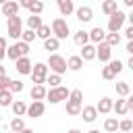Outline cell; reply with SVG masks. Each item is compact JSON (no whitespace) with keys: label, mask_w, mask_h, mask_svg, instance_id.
Masks as SVG:
<instances>
[{"label":"cell","mask_w":133,"mask_h":133,"mask_svg":"<svg viewBox=\"0 0 133 133\" xmlns=\"http://www.w3.org/2000/svg\"><path fill=\"white\" fill-rule=\"evenodd\" d=\"M31 66H33L31 60H29L27 56H23V58L17 60V66H15V69H17V73H21V75H31Z\"/></svg>","instance_id":"obj_14"},{"label":"cell","mask_w":133,"mask_h":133,"mask_svg":"<svg viewBox=\"0 0 133 133\" xmlns=\"http://www.w3.org/2000/svg\"><path fill=\"white\" fill-rule=\"evenodd\" d=\"M87 133H100V131H98V129H91V131H87Z\"/></svg>","instance_id":"obj_49"},{"label":"cell","mask_w":133,"mask_h":133,"mask_svg":"<svg viewBox=\"0 0 133 133\" xmlns=\"http://www.w3.org/2000/svg\"><path fill=\"white\" fill-rule=\"evenodd\" d=\"M69 100L71 102H83V91L81 89H73V91H69Z\"/></svg>","instance_id":"obj_37"},{"label":"cell","mask_w":133,"mask_h":133,"mask_svg":"<svg viewBox=\"0 0 133 133\" xmlns=\"http://www.w3.org/2000/svg\"><path fill=\"white\" fill-rule=\"evenodd\" d=\"M108 66L112 69V73H114V75H118V73L123 71V66H125V64H123V60H118V58H116V60H110V62H108Z\"/></svg>","instance_id":"obj_36"},{"label":"cell","mask_w":133,"mask_h":133,"mask_svg":"<svg viewBox=\"0 0 133 133\" xmlns=\"http://www.w3.org/2000/svg\"><path fill=\"white\" fill-rule=\"evenodd\" d=\"M46 87L44 85H33L31 87V91H29V96H31V100L33 102H42V100H46Z\"/></svg>","instance_id":"obj_17"},{"label":"cell","mask_w":133,"mask_h":133,"mask_svg":"<svg viewBox=\"0 0 133 133\" xmlns=\"http://www.w3.org/2000/svg\"><path fill=\"white\" fill-rule=\"evenodd\" d=\"M127 52L133 56V42H129V44H127Z\"/></svg>","instance_id":"obj_45"},{"label":"cell","mask_w":133,"mask_h":133,"mask_svg":"<svg viewBox=\"0 0 133 133\" xmlns=\"http://www.w3.org/2000/svg\"><path fill=\"white\" fill-rule=\"evenodd\" d=\"M73 42L81 48V46H85V44H89V35H87V31H83V29H79V31H75V35H73Z\"/></svg>","instance_id":"obj_22"},{"label":"cell","mask_w":133,"mask_h":133,"mask_svg":"<svg viewBox=\"0 0 133 133\" xmlns=\"http://www.w3.org/2000/svg\"><path fill=\"white\" fill-rule=\"evenodd\" d=\"M60 48V42L56 39V37H48V39H44V50H48V52H52V54H56V50Z\"/></svg>","instance_id":"obj_23"},{"label":"cell","mask_w":133,"mask_h":133,"mask_svg":"<svg viewBox=\"0 0 133 133\" xmlns=\"http://www.w3.org/2000/svg\"><path fill=\"white\" fill-rule=\"evenodd\" d=\"M110 56H112V48L108 44H98L96 46V58H100V62H110Z\"/></svg>","instance_id":"obj_8"},{"label":"cell","mask_w":133,"mask_h":133,"mask_svg":"<svg viewBox=\"0 0 133 133\" xmlns=\"http://www.w3.org/2000/svg\"><path fill=\"white\" fill-rule=\"evenodd\" d=\"M116 129H118V121H116L114 116H108V118L104 121V131H108V133H116Z\"/></svg>","instance_id":"obj_28"},{"label":"cell","mask_w":133,"mask_h":133,"mask_svg":"<svg viewBox=\"0 0 133 133\" xmlns=\"http://www.w3.org/2000/svg\"><path fill=\"white\" fill-rule=\"evenodd\" d=\"M42 25H44L42 23V17H37V15H29L27 17V29L29 31H37Z\"/></svg>","instance_id":"obj_21"},{"label":"cell","mask_w":133,"mask_h":133,"mask_svg":"<svg viewBox=\"0 0 133 133\" xmlns=\"http://www.w3.org/2000/svg\"><path fill=\"white\" fill-rule=\"evenodd\" d=\"M44 110H46L44 102H31V104L27 106V112H25V114H29L31 118H39V116L44 114Z\"/></svg>","instance_id":"obj_10"},{"label":"cell","mask_w":133,"mask_h":133,"mask_svg":"<svg viewBox=\"0 0 133 133\" xmlns=\"http://www.w3.org/2000/svg\"><path fill=\"white\" fill-rule=\"evenodd\" d=\"M96 112H98V114H108V112H112V100L104 96V98L96 104Z\"/></svg>","instance_id":"obj_15"},{"label":"cell","mask_w":133,"mask_h":133,"mask_svg":"<svg viewBox=\"0 0 133 133\" xmlns=\"http://www.w3.org/2000/svg\"><path fill=\"white\" fill-rule=\"evenodd\" d=\"M81 118L85 123H94L98 118V112H96V106H83L81 108Z\"/></svg>","instance_id":"obj_18"},{"label":"cell","mask_w":133,"mask_h":133,"mask_svg":"<svg viewBox=\"0 0 133 133\" xmlns=\"http://www.w3.org/2000/svg\"><path fill=\"white\" fill-rule=\"evenodd\" d=\"M81 66H83V60L79 58V54L69 56V60H66V69H71V71H79Z\"/></svg>","instance_id":"obj_24"},{"label":"cell","mask_w":133,"mask_h":133,"mask_svg":"<svg viewBox=\"0 0 133 133\" xmlns=\"http://www.w3.org/2000/svg\"><path fill=\"white\" fill-rule=\"evenodd\" d=\"M8 85H10V79L8 77H0V89L2 91H8Z\"/></svg>","instance_id":"obj_43"},{"label":"cell","mask_w":133,"mask_h":133,"mask_svg":"<svg viewBox=\"0 0 133 133\" xmlns=\"http://www.w3.org/2000/svg\"><path fill=\"white\" fill-rule=\"evenodd\" d=\"M33 39H35V31H29V29H25V31L21 33V39H19V42H23V44H27V46H29Z\"/></svg>","instance_id":"obj_33"},{"label":"cell","mask_w":133,"mask_h":133,"mask_svg":"<svg viewBox=\"0 0 133 133\" xmlns=\"http://www.w3.org/2000/svg\"><path fill=\"white\" fill-rule=\"evenodd\" d=\"M50 29H52V37H56L58 42H60V39H66V35L71 33V29H69V23H66L62 17H56V19L52 21Z\"/></svg>","instance_id":"obj_2"},{"label":"cell","mask_w":133,"mask_h":133,"mask_svg":"<svg viewBox=\"0 0 133 133\" xmlns=\"http://www.w3.org/2000/svg\"><path fill=\"white\" fill-rule=\"evenodd\" d=\"M81 104L79 102H71V100H66V114H71V116H77V114H81Z\"/></svg>","instance_id":"obj_25"},{"label":"cell","mask_w":133,"mask_h":133,"mask_svg":"<svg viewBox=\"0 0 133 133\" xmlns=\"http://www.w3.org/2000/svg\"><path fill=\"white\" fill-rule=\"evenodd\" d=\"M48 71H52L54 75H64L66 73V58H62L60 54H50V58H48Z\"/></svg>","instance_id":"obj_3"},{"label":"cell","mask_w":133,"mask_h":133,"mask_svg":"<svg viewBox=\"0 0 133 133\" xmlns=\"http://www.w3.org/2000/svg\"><path fill=\"white\" fill-rule=\"evenodd\" d=\"M46 77H48V66L44 62H35L31 66V81L35 85H44L46 83Z\"/></svg>","instance_id":"obj_5"},{"label":"cell","mask_w":133,"mask_h":133,"mask_svg":"<svg viewBox=\"0 0 133 133\" xmlns=\"http://www.w3.org/2000/svg\"><path fill=\"white\" fill-rule=\"evenodd\" d=\"M6 31H8V37L19 42L21 39V33H23V23H21V17L15 15V17H8L6 19Z\"/></svg>","instance_id":"obj_1"},{"label":"cell","mask_w":133,"mask_h":133,"mask_svg":"<svg viewBox=\"0 0 133 133\" xmlns=\"http://www.w3.org/2000/svg\"><path fill=\"white\" fill-rule=\"evenodd\" d=\"M23 89H25V85H23V81H19V79L10 81V85H8V91H10V94H21Z\"/></svg>","instance_id":"obj_32"},{"label":"cell","mask_w":133,"mask_h":133,"mask_svg":"<svg viewBox=\"0 0 133 133\" xmlns=\"http://www.w3.org/2000/svg\"><path fill=\"white\" fill-rule=\"evenodd\" d=\"M58 10H60L62 17L73 15V12H75V4H73V0H58Z\"/></svg>","instance_id":"obj_16"},{"label":"cell","mask_w":133,"mask_h":133,"mask_svg":"<svg viewBox=\"0 0 133 133\" xmlns=\"http://www.w3.org/2000/svg\"><path fill=\"white\" fill-rule=\"evenodd\" d=\"M125 21H127V15L118 8V10H116L114 15H110V19H108V33H118V31L123 29Z\"/></svg>","instance_id":"obj_4"},{"label":"cell","mask_w":133,"mask_h":133,"mask_svg":"<svg viewBox=\"0 0 133 133\" xmlns=\"http://www.w3.org/2000/svg\"><path fill=\"white\" fill-rule=\"evenodd\" d=\"M75 15H77V19H79L81 23H89V21L94 19V10H91L89 6H79V8H75Z\"/></svg>","instance_id":"obj_11"},{"label":"cell","mask_w":133,"mask_h":133,"mask_svg":"<svg viewBox=\"0 0 133 133\" xmlns=\"http://www.w3.org/2000/svg\"><path fill=\"white\" fill-rule=\"evenodd\" d=\"M6 56H8L10 60H15V62L21 58V54H19V50H17V44H12V46H8V48H6Z\"/></svg>","instance_id":"obj_34"},{"label":"cell","mask_w":133,"mask_h":133,"mask_svg":"<svg viewBox=\"0 0 133 133\" xmlns=\"http://www.w3.org/2000/svg\"><path fill=\"white\" fill-rule=\"evenodd\" d=\"M35 37H39V39H48V37H52V29H50V25H42V27L35 31Z\"/></svg>","instance_id":"obj_31"},{"label":"cell","mask_w":133,"mask_h":133,"mask_svg":"<svg viewBox=\"0 0 133 133\" xmlns=\"http://www.w3.org/2000/svg\"><path fill=\"white\" fill-rule=\"evenodd\" d=\"M116 10H118L116 0H104V2H102V12H104V15H108V17H110V15H114Z\"/></svg>","instance_id":"obj_20"},{"label":"cell","mask_w":133,"mask_h":133,"mask_svg":"<svg viewBox=\"0 0 133 133\" xmlns=\"http://www.w3.org/2000/svg\"><path fill=\"white\" fill-rule=\"evenodd\" d=\"M112 110L118 114V116H125L129 110H127V102L125 100H116V102H112Z\"/></svg>","instance_id":"obj_26"},{"label":"cell","mask_w":133,"mask_h":133,"mask_svg":"<svg viewBox=\"0 0 133 133\" xmlns=\"http://www.w3.org/2000/svg\"><path fill=\"white\" fill-rule=\"evenodd\" d=\"M21 133H33V129H29V127H25V129H23Z\"/></svg>","instance_id":"obj_47"},{"label":"cell","mask_w":133,"mask_h":133,"mask_svg":"<svg viewBox=\"0 0 133 133\" xmlns=\"http://www.w3.org/2000/svg\"><path fill=\"white\" fill-rule=\"evenodd\" d=\"M87 35H89V44L98 46V44H102V42H104V37H106V31H104L102 27H94L91 31H87Z\"/></svg>","instance_id":"obj_9"},{"label":"cell","mask_w":133,"mask_h":133,"mask_svg":"<svg viewBox=\"0 0 133 133\" xmlns=\"http://www.w3.org/2000/svg\"><path fill=\"white\" fill-rule=\"evenodd\" d=\"M118 129H121V131H125V133H129V131L133 129V123H131V118H125V121H118Z\"/></svg>","instance_id":"obj_39"},{"label":"cell","mask_w":133,"mask_h":133,"mask_svg":"<svg viewBox=\"0 0 133 133\" xmlns=\"http://www.w3.org/2000/svg\"><path fill=\"white\" fill-rule=\"evenodd\" d=\"M114 89H116V94H118V96H123V98H129V91H131V87H129V83H127V81H118V83L114 85Z\"/></svg>","instance_id":"obj_27"},{"label":"cell","mask_w":133,"mask_h":133,"mask_svg":"<svg viewBox=\"0 0 133 133\" xmlns=\"http://www.w3.org/2000/svg\"><path fill=\"white\" fill-rule=\"evenodd\" d=\"M104 44H108L110 48L118 46V44H121V33H106V37H104Z\"/></svg>","instance_id":"obj_29"},{"label":"cell","mask_w":133,"mask_h":133,"mask_svg":"<svg viewBox=\"0 0 133 133\" xmlns=\"http://www.w3.org/2000/svg\"><path fill=\"white\" fill-rule=\"evenodd\" d=\"M10 108H12V112H15V116H23L25 112H27V104L23 102V100H12V104H10Z\"/></svg>","instance_id":"obj_19"},{"label":"cell","mask_w":133,"mask_h":133,"mask_svg":"<svg viewBox=\"0 0 133 133\" xmlns=\"http://www.w3.org/2000/svg\"><path fill=\"white\" fill-rule=\"evenodd\" d=\"M15 44H17V50H19V54H21V58L29 54V46H27V44H23V42H15Z\"/></svg>","instance_id":"obj_40"},{"label":"cell","mask_w":133,"mask_h":133,"mask_svg":"<svg viewBox=\"0 0 133 133\" xmlns=\"http://www.w3.org/2000/svg\"><path fill=\"white\" fill-rule=\"evenodd\" d=\"M46 83H50V89H52V87H58V85L62 83V79H60V75H54V73H50V75L46 77Z\"/></svg>","instance_id":"obj_35"},{"label":"cell","mask_w":133,"mask_h":133,"mask_svg":"<svg viewBox=\"0 0 133 133\" xmlns=\"http://www.w3.org/2000/svg\"><path fill=\"white\" fill-rule=\"evenodd\" d=\"M19 2H2V15L8 19V17H15V15H19Z\"/></svg>","instance_id":"obj_12"},{"label":"cell","mask_w":133,"mask_h":133,"mask_svg":"<svg viewBox=\"0 0 133 133\" xmlns=\"http://www.w3.org/2000/svg\"><path fill=\"white\" fill-rule=\"evenodd\" d=\"M69 133H81V131H79V129H71Z\"/></svg>","instance_id":"obj_48"},{"label":"cell","mask_w":133,"mask_h":133,"mask_svg":"<svg viewBox=\"0 0 133 133\" xmlns=\"http://www.w3.org/2000/svg\"><path fill=\"white\" fill-rule=\"evenodd\" d=\"M6 37H0V64H2V58L6 56Z\"/></svg>","instance_id":"obj_42"},{"label":"cell","mask_w":133,"mask_h":133,"mask_svg":"<svg viewBox=\"0 0 133 133\" xmlns=\"http://www.w3.org/2000/svg\"><path fill=\"white\" fill-rule=\"evenodd\" d=\"M0 77H6V69H4L2 64H0Z\"/></svg>","instance_id":"obj_46"},{"label":"cell","mask_w":133,"mask_h":133,"mask_svg":"<svg viewBox=\"0 0 133 133\" xmlns=\"http://www.w3.org/2000/svg\"><path fill=\"white\" fill-rule=\"evenodd\" d=\"M19 6H23V8H27L31 15H42V10H44V2H39V0H23V2H19Z\"/></svg>","instance_id":"obj_7"},{"label":"cell","mask_w":133,"mask_h":133,"mask_svg":"<svg viewBox=\"0 0 133 133\" xmlns=\"http://www.w3.org/2000/svg\"><path fill=\"white\" fill-rule=\"evenodd\" d=\"M12 104V94L10 91H2L0 94V106H10Z\"/></svg>","instance_id":"obj_38"},{"label":"cell","mask_w":133,"mask_h":133,"mask_svg":"<svg viewBox=\"0 0 133 133\" xmlns=\"http://www.w3.org/2000/svg\"><path fill=\"white\" fill-rule=\"evenodd\" d=\"M23 129H25V121L19 118V116H15V118L10 121V131H12V133H21Z\"/></svg>","instance_id":"obj_30"},{"label":"cell","mask_w":133,"mask_h":133,"mask_svg":"<svg viewBox=\"0 0 133 133\" xmlns=\"http://www.w3.org/2000/svg\"><path fill=\"white\" fill-rule=\"evenodd\" d=\"M10 133H12V131H10Z\"/></svg>","instance_id":"obj_50"},{"label":"cell","mask_w":133,"mask_h":133,"mask_svg":"<svg viewBox=\"0 0 133 133\" xmlns=\"http://www.w3.org/2000/svg\"><path fill=\"white\" fill-rule=\"evenodd\" d=\"M79 58H81L83 62L94 60V58H96V46H94V44H85V46H81V54H79Z\"/></svg>","instance_id":"obj_13"},{"label":"cell","mask_w":133,"mask_h":133,"mask_svg":"<svg viewBox=\"0 0 133 133\" xmlns=\"http://www.w3.org/2000/svg\"><path fill=\"white\" fill-rule=\"evenodd\" d=\"M125 37H127L129 42H133V25H129V27H125Z\"/></svg>","instance_id":"obj_44"},{"label":"cell","mask_w":133,"mask_h":133,"mask_svg":"<svg viewBox=\"0 0 133 133\" xmlns=\"http://www.w3.org/2000/svg\"><path fill=\"white\" fill-rule=\"evenodd\" d=\"M114 77H116V75L112 73V69H110V66H104V69H102V79H106V81H112Z\"/></svg>","instance_id":"obj_41"},{"label":"cell","mask_w":133,"mask_h":133,"mask_svg":"<svg viewBox=\"0 0 133 133\" xmlns=\"http://www.w3.org/2000/svg\"><path fill=\"white\" fill-rule=\"evenodd\" d=\"M46 100H50V104H58L62 100H69V89L58 85V87H52L46 91Z\"/></svg>","instance_id":"obj_6"}]
</instances>
